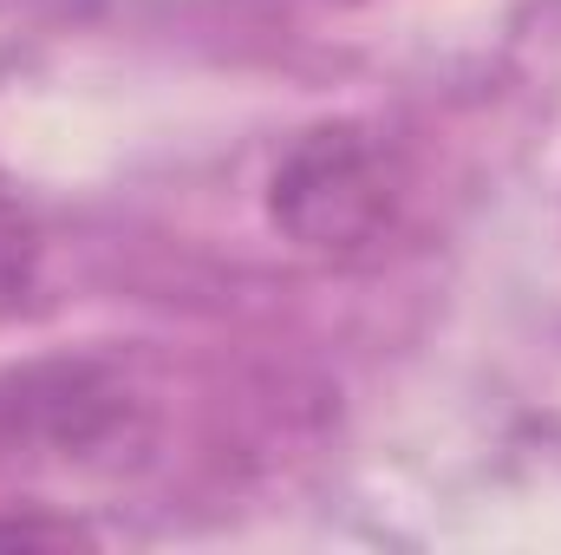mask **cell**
<instances>
[{
	"instance_id": "6da1fadb",
	"label": "cell",
	"mask_w": 561,
	"mask_h": 555,
	"mask_svg": "<svg viewBox=\"0 0 561 555\" xmlns=\"http://www.w3.org/2000/svg\"><path fill=\"white\" fill-rule=\"evenodd\" d=\"M405 190L412 177L399 144L359 118H333L280 150L268 177V223L307 256H359L392 236Z\"/></svg>"
},
{
	"instance_id": "3957f363",
	"label": "cell",
	"mask_w": 561,
	"mask_h": 555,
	"mask_svg": "<svg viewBox=\"0 0 561 555\" xmlns=\"http://www.w3.org/2000/svg\"><path fill=\"white\" fill-rule=\"evenodd\" d=\"M39 262H46V236L33 203L0 177V320L26 307V294L39 287Z\"/></svg>"
},
{
	"instance_id": "7a4b0ae2",
	"label": "cell",
	"mask_w": 561,
	"mask_h": 555,
	"mask_svg": "<svg viewBox=\"0 0 561 555\" xmlns=\"http://www.w3.org/2000/svg\"><path fill=\"white\" fill-rule=\"evenodd\" d=\"M144 406L105 360H33L0 373V457L26 464H99L138 444Z\"/></svg>"
},
{
	"instance_id": "277c9868",
	"label": "cell",
	"mask_w": 561,
	"mask_h": 555,
	"mask_svg": "<svg viewBox=\"0 0 561 555\" xmlns=\"http://www.w3.org/2000/svg\"><path fill=\"white\" fill-rule=\"evenodd\" d=\"M79 523H0V543H79Z\"/></svg>"
}]
</instances>
